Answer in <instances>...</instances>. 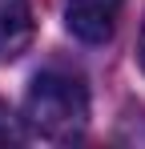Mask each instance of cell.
<instances>
[{"label":"cell","mask_w":145,"mask_h":149,"mask_svg":"<svg viewBox=\"0 0 145 149\" xmlns=\"http://www.w3.org/2000/svg\"><path fill=\"white\" fill-rule=\"evenodd\" d=\"M125 0H65V24L85 45H105L121 20Z\"/></svg>","instance_id":"cell-2"},{"label":"cell","mask_w":145,"mask_h":149,"mask_svg":"<svg viewBox=\"0 0 145 149\" xmlns=\"http://www.w3.org/2000/svg\"><path fill=\"white\" fill-rule=\"evenodd\" d=\"M12 141H20V125L12 117V109L0 101V145H12Z\"/></svg>","instance_id":"cell-4"},{"label":"cell","mask_w":145,"mask_h":149,"mask_svg":"<svg viewBox=\"0 0 145 149\" xmlns=\"http://www.w3.org/2000/svg\"><path fill=\"white\" fill-rule=\"evenodd\" d=\"M141 69H145V28H141Z\"/></svg>","instance_id":"cell-5"},{"label":"cell","mask_w":145,"mask_h":149,"mask_svg":"<svg viewBox=\"0 0 145 149\" xmlns=\"http://www.w3.org/2000/svg\"><path fill=\"white\" fill-rule=\"evenodd\" d=\"M32 40V4L28 0H0V56L12 61Z\"/></svg>","instance_id":"cell-3"},{"label":"cell","mask_w":145,"mask_h":149,"mask_svg":"<svg viewBox=\"0 0 145 149\" xmlns=\"http://www.w3.org/2000/svg\"><path fill=\"white\" fill-rule=\"evenodd\" d=\"M24 125L45 141H77L89 125V89L81 77L65 69H48L28 85Z\"/></svg>","instance_id":"cell-1"}]
</instances>
